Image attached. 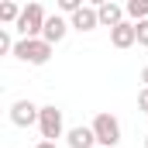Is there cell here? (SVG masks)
<instances>
[{
	"instance_id": "21",
	"label": "cell",
	"mask_w": 148,
	"mask_h": 148,
	"mask_svg": "<svg viewBox=\"0 0 148 148\" xmlns=\"http://www.w3.org/2000/svg\"><path fill=\"white\" fill-rule=\"evenodd\" d=\"M145 148H148V134H145Z\"/></svg>"
},
{
	"instance_id": "12",
	"label": "cell",
	"mask_w": 148,
	"mask_h": 148,
	"mask_svg": "<svg viewBox=\"0 0 148 148\" xmlns=\"http://www.w3.org/2000/svg\"><path fill=\"white\" fill-rule=\"evenodd\" d=\"M124 10H127L131 21H141V17H148V0H127Z\"/></svg>"
},
{
	"instance_id": "8",
	"label": "cell",
	"mask_w": 148,
	"mask_h": 148,
	"mask_svg": "<svg viewBox=\"0 0 148 148\" xmlns=\"http://www.w3.org/2000/svg\"><path fill=\"white\" fill-rule=\"evenodd\" d=\"M73 24L66 21V17H59V14H52L48 21H45V28H41V38L45 41H52V45H59L62 38H66V31H69Z\"/></svg>"
},
{
	"instance_id": "14",
	"label": "cell",
	"mask_w": 148,
	"mask_h": 148,
	"mask_svg": "<svg viewBox=\"0 0 148 148\" xmlns=\"http://www.w3.org/2000/svg\"><path fill=\"white\" fill-rule=\"evenodd\" d=\"M134 28H138V45H141V48H148V17L134 21Z\"/></svg>"
},
{
	"instance_id": "9",
	"label": "cell",
	"mask_w": 148,
	"mask_h": 148,
	"mask_svg": "<svg viewBox=\"0 0 148 148\" xmlns=\"http://www.w3.org/2000/svg\"><path fill=\"white\" fill-rule=\"evenodd\" d=\"M66 145L69 148H93L97 145V131L93 127H69V134H66Z\"/></svg>"
},
{
	"instance_id": "16",
	"label": "cell",
	"mask_w": 148,
	"mask_h": 148,
	"mask_svg": "<svg viewBox=\"0 0 148 148\" xmlns=\"http://www.w3.org/2000/svg\"><path fill=\"white\" fill-rule=\"evenodd\" d=\"M138 107L148 114V86H141V90H138Z\"/></svg>"
},
{
	"instance_id": "1",
	"label": "cell",
	"mask_w": 148,
	"mask_h": 148,
	"mask_svg": "<svg viewBox=\"0 0 148 148\" xmlns=\"http://www.w3.org/2000/svg\"><path fill=\"white\" fill-rule=\"evenodd\" d=\"M45 21H48L45 7H41L38 0H28V3H24V10H21V17H17V24H14V31H17L21 38H41Z\"/></svg>"
},
{
	"instance_id": "2",
	"label": "cell",
	"mask_w": 148,
	"mask_h": 148,
	"mask_svg": "<svg viewBox=\"0 0 148 148\" xmlns=\"http://www.w3.org/2000/svg\"><path fill=\"white\" fill-rule=\"evenodd\" d=\"M14 55L21 62H28V66H45L52 59V41H45V38H17Z\"/></svg>"
},
{
	"instance_id": "18",
	"label": "cell",
	"mask_w": 148,
	"mask_h": 148,
	"mask_svg": "<svg viewBox=\"0 0 148 148\" xmlns=\"http://www.w3.org/2000/svg\"><path fill=\"white\" fill-rule=\"evenodd\" d=\"M90 7H103V3H110V0H86Z\"/></svg>"
},
{
	"instance_id": "15",
	"label": "cell",
	"mask_w": 148,
	"mask_h": 148,
	"mask_svg": "<svg viewBox=\"0 0 148 148\" xmlns=\"http://www.w3.org/2000/svg\"><path fill=\"white\" fill-rule=\"evenodd\" d=\"M55 3H59V10H66V14H73V10L83 7V0H55Z\"/></svg>"
},
{
	"instance_id": "5",
	"label": "cell",
	"mask_w": 148,
	"mask_h": 148,
	"mask_svg": "<svg viewBox=\"0 0 148 148\" xmlns=\"http://www.w3.org/2000/svg\"><path fill=\"white\" fill-rule=\"evenodd\" d=\"M38 114H41V107H35L31 100H14L10 103V124L14 127H31V124H38Z\"/></svg>"
},
{
	"instance_id": "20",
	"label": "cell",
	"mask_w": 148,
	"mask_h": 148,
	"mask_svg": "<svg viewBox=\"0 0 148 148\" xmlns=\"http://www.w3.org/2000/svg\"><path fill=\"white\" fill-rule=\"evenodd\" d=\"M93 148H107V145H93Z\"/></svg>"
},
{
	"instance_id": "4",
	"label": "cell",
	"mask_w": 148,
	"mask_h": 148,
	"mask_svg": "<svg viewBox=\"0 0 148 148\" xmlns=\"http://www.w3.org/2000/svg\"><path fill=\"white\" fill-rule=\"evenodd\" d=\"M38 131H41V138H48V141H55V138H62V131H66V124H62V110H59L55 103H48V107H41V114H38Z\"/></svg>"
},
{
	"instance_id": "22",
	"label": "cell",
	"mask_w": 148,
	"mask_h": 148,
	"mask_svg": "<svg viewBox=\"0 0 148 148\" xmlns=\"http://www.w3.org/2000/svg\"><path fill=\"white\" fill-rule=\"evenodd\" d=\"M17 3H21V0H17Z\"/></svg>"
},
{
	"instance_id": "7",
	"label": "cell",
	"mask_w": 148,
	"mask_h": 148,
	"mask_svg": "<svg viewBox=\"0 0 148 148\" xmlns=\"http://www.w3.org/2000/svg\"><path fill=\"white\" fill-rule=\"evenodd\" d=\"M73 24L76 31H93V28H100V10L97 7H90V3H83L79 10H73Z\"/></svg>"
},
{
	"instance_id": "10",
	"label": "cell",
	"mask_w": 148,
	"mask_h": 148,
	"mask_svg": "<svg viewBox=\"0 0 148 148\" xmlns=\"http://www.w3.org/2000/svg\"><path fill=\"white\" fill-rule=\"evenodd\" d=\"M97 10H100V28H117V24H121V21H124V14H127V10H124V7H121V3H103V7H97Z\"/></svg>"
},
{
	"instance_id": "19",
	"label": "cell",
	"mask_w": 148,
	"mask_h": 148,
	"mask_svg": "<svg viewBox=\"0 0 148 148\" xmlns=\"http://www.w3.org/2000/svg\"><path fill=\"white\" fill-rule=\"evenodd\" d=\"M141 83H145V86H148V66H145V69H141Z\"/></svg>"
},
{
	"instance_id": "17",
	"label": "cell",
	"mask_w": 148,
	"mask_h": 148,
	"mask_svg": "<svg viewBox=\"0 0 148 148\" xmlns=\"http://www.w3.org/2000/svg\"><path fill=\"white\" fill-rule=\"evenodd\" d=\"M35 148H55V141H48V138H41V141H38Z\"/></svg>"
},
{
	"instance_id": "11",
	"label": "cell",
	"mask_w": 148,
	"mask_h": 148,
	"mask_svg": "<svg viewBox=\"0 0 148 148\" xmlns=\"http://www.w3.org/2000/svg\"><path fill=\"white\" fill-rule=\"evenodd\" d=\"M21 10H24V7H21L17 0H3V3H0V21H3V24H17Z\"/></svg>"
},
{
	"instance_id": "23",
	"label": "cell",
	"mask_w": 148,
	"mask_h": 148,
	"mask_svg": "<svg viewBox=\"0 0 148 148\" xmlns=\"http://www.w3.org/2000/svg\"><path fill=\"white\" fill-rule=\"evenodd\" d=\"M145 117H148V114H145Z\"/></svg>"
},
{
	"instance_id": "6",
	"label": "cell",
	"mask_w": 148,
	"mask_h": 148,
	"mask_svg": "<svg viewBox=\"0 0 148 148\" xmlns=\"http://www.w3.org/2000/svg\"><path fill=\"white\" fill-rule=\"evenodd\" d=\"M110 45L114 48H131V45H138V28H134V21H121L117 28H110Z\"/></svg>"
},
{
	"instance_id": "13",
	"label": "cell",
	"mask_w": 148,
	"mask_h": 148,
	"mask_svg": "<svg viewBox=\"0 0 148 148\" xmlns=\"http://www.w3.org/2000/svg\"><path fill=\"white\" fill-rule=\"evenodd\" d=\"M14 38H10V31L7 28H0V55H14Z\"/></svg>"
},
{
	"instance_id": "3",
	"label": "cell",
	"mask_w": 148,
	"mask_h": 148,
	"mask_svg": "<svg viewBox=\"0 0 148 148\" xmlns=\"http://www.w3.org/2000/svg\"><path fill=\"white\" fill-rule=\"evenodd\" d=\"M90 127L97 131V145H107V148L121 145V121H117L114 114H97Z\"/></svg>"
}]
</instances>
